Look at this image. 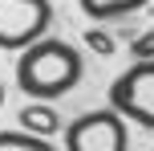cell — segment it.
Here are the masks:
<instances>
[{"label": "cell", "instance_id": "6da1fadb", "mask_svg": "<svg viewBox=\"0 0 154 151\" xmlns=\"http://www.w3.org/2000/svg\"><path fill=\"white\" fill-rule=\"evenodd\" d=\"M85 74V57L61 37H45L32 49H24L16 61V86L32 98V102H53V98L69 94Z\"/></svg>", "mask_w": 154, "mask_h": 151}, {"label": "cell", "instance_id": "5b68a950", "mask_svg": "<svg viewBox=\"0 0 154 151\" xmlns=\"http://www.w3.org/2000/svg\"><path fill=\"white\" fill-rule=\"evenodd\" d=\"M20 131L41 135V139H53L57 131H61V114H57L49 102H29L20 110Z\"/></svg>", "mask_w": 154, "mask_h": 151}, {"label": "cell", "instance_id": "3957f363", "mask_svg": "<svg viewBox=\"0 0 154 151\" xmlns=\"http://www.w3.org/2000/svg\"><path fill=\"white\" fill-rule=\"evenodd\" d=\"M109 106L126 123L154 131V61H134L126 74H118L109 86Z\"/></svg>", "mask_w": 154, "mask_h": 151}, {"label": "cell", "instance_id": "8992f818", "mask_svg": "<svg viewBox=\"0 0 154 151\" xmlns=\"http://www.w3.org/2000/svg\"><path fill=\"white\" fill-rule=\"evenodd\" d=\"M77 4H81V12L89 21H122V16L146 8L150 0H77Z\"/></svg>", "mask_w": 154, "mask_h": 151}, {"label": "cell", "instance_id": "277c9868", "mask_svg": "<svg viewBox=\"0 0 154 151\" xmlns=\"http://www.w3.org/2000/svg\"><path fill=\"white\" fill-rule=\"evenodd\" d=\"M126 119L109 106V110H89L65 127V151H126Z\"/></svg>", "mask_w": 154, "mask_h": 151}, {"label": "cell", "instance_id": "30bf717a", "mask_svg": "<svg viewBox=\"0 0 154 151\" xmlns=\"http://www.w3.org/2000/svg\"><path fill=\"white\" fill-rule=\"evenodd\" d=\"M0 102H4V86H0Z\"/></svg>", "mask_w": 154, "mask_h": 151}, {"label": "cell", "instance_id": "52a82bcc", "mask_svg": "<svg viewBox=\"0 0 154 151\" xmlns=\"http://www.w3.org/2000/svg\"><path fill=\"white\" fill-rule=\"evenodd\" d=\"M0 151H57V147L29 131H0Z\"/></svg>", "mask_w": 154, "mask_h": 151}, {"label": "cell", "instance_id": "9c48e42d", "mask_svg": "<svg viewBox=\"0 0 154 151\" xmlns=\"http://www.w3.org/2000/svg\"><path fill=\"white\" fill-rule=\"evenodd\" d=\"M130 49H134V57H138V61H154V29H150V33H142V37L134 41Z\"/></svg>", "mask_w": 154, "mask_h": 151}, {"label": "cell", "instance_id": "ba28073f", "mask_svg": "<svg viewBox=\"0 0 154 151\" xmlns=\"http://www.w3.org/2000/svg\"><path fill=\"white\" fill-rule=\"evenodd\" d=\"M85 45H89L93 53H101V57L114 53V37H109L106 29H85Z\"/></svg>", "mask_w": 154, "mask_h": 151}, {"label": "cell", "instance_id": "7a4b0ae2", "mask_svg": "<svg viewBox=\"0 0 154 151\" xmlns=\"http://www.w3.org/2000/svg\"><path fill=\"white\" fill-rule=\"evenodd\" d=\"M53 4L49 0H0V49H32L49 37Z\"/></svg>", "mask_w": 154, "mask_h": 151}]
</instances>
